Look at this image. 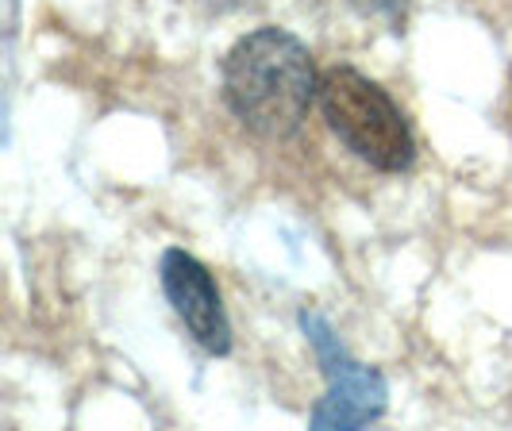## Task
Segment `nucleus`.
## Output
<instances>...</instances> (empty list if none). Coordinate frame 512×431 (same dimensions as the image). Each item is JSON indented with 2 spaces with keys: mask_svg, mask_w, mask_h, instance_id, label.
<instances>
[{
  "mask_svg": "<svg viewBox=\"0 0 512 431\" xmlns=\"http://www.w3.org/2000/svg\"><path fill=\"white\" fill-rule=\"evenodd\" d=\"M224 101L235 120L262 139H289L305 124L320 89L308 47L285 27H258L224 58Z\"/></svg>",
  "mask_w": 512,
  "mask_h": 431,
  "instance_id": "f257e3e1",
  "label": "nucleus"
},
{
  "mask_svg": "<svg viewBox=\"0 0 512 431\" xmlns=\"http://www.w3.org/2000/svg\"><path fill=\"white\" fill-rule=\"evenodd\" d=\"M316 101L339 143L366 166L382 174H401L416 162L409 120L378 81L351 66H332L320 74Z\"/></svg>",
  "mask_w": 512,
  "mask_h": 431,
  "instance_id": "f03ea898",
  "label": "nucleus"
},
{
  "mask_svg": "<svg viewBox=\"0 0 512 431\" xmlns=\"http://www.w3.org/2000/svg\"><path fill=\"white\" fill-rule=\"evenodd\" d=\"M301 331L308 335L312 351L320 358V370L328 378L324 401L312 408V428H366L374 424L389 405V385L374 366H362L347 355L339 335L320 312H301Z\"/></svg>",
  "mask_w": 512,
  "mask_h": 431,
  "instance_id": "7ed1b4c3",
  "label": "nucleus"
},
{
  "mask_svg": "<svg viewBox=\"0 0 512 431\" xmlns=\"http://www.w3.org/2000/svg\"><path fill=\"white\" fill-rule=\"evenodd\" d=\"M158 274H162V289H166L174 312L181 316V324L189 328V335L205 347L208 355H228L231 324L224 301H220V289H216L205 262L185 251H166Z\"/></svg>",
  "mask_w": 512,
  "mask_h": 431,
  "instance_id": "20e7f679",
  "label": "nucleus"
},
{
  "mask_svg": "<svg viewBox=\"0 0 512 431\" xmlns=\"http://www.w3.org/2000/svg\"><path fill=\"white\" fill-rule=\"evenodd\" d=\"M370 4H374L378 12H389L393 20H397V12H401V0H370Z\"/></svg>",
  "mask_w": 512,
  "mask_h": 431,
  "instance_id": "39448f33",
  "label": "nucleus"
},
{
  "mask_svg": "<svg viewBox=\"0 0 512 431\" xmlns=\"http://www.w3.org/2000/svg\"><path fill=\"white\" fill-rule=\"evenodd\" d=\"M220 8H243V4H258V0H216Z\"/></svg>",
  "mask_w": 512,
  "mask_h": 431,
  "instance_id": "423d86ee",
  "label": "nucleus"
}]
</instances>
